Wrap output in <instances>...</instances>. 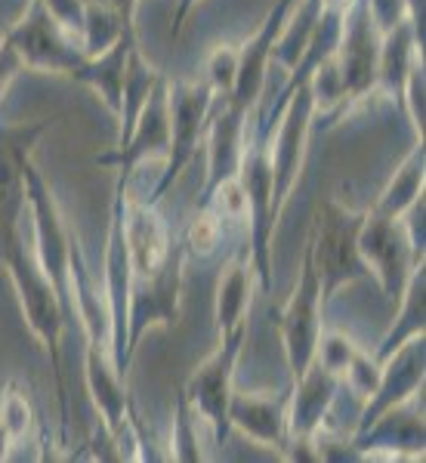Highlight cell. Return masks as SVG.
<instances>
[{"label": "cell", "mask_w": 426, "mask_h": 463, "mask_svg": "<svg viewBox=\"0 0 426 463\" xmlns=\"http://www.w3.org/2000/svg\"><path fill=\"white\" fill-rule=\"evenodd\" d=\"M364 213L343 207L340 201H325L318 222L312 229V266L321 281V303H331L337 290L355 285L368 275L362 253H358V229Z\"/></svg>", "instance_id": "6da1fadb"}, {"label": "cell", "mask_w": 426, "mask_h": 463, "mask_svg": "<svg viewBox=\"0 0 426 463\" xmlns=\"http://www.w3.org/2000/svg\"><path fill=\"white\" fill-rule=\"evenodd\" d=\"M248 340V325H238L232 331L220 334V346L207 355L195 374L189 377L183 390V399L195 420L211 430L213 442H226L229 439V399H232V377H235V364L241 358V346Z\"/></svg>", "instance_id": "7a4b0ae2"}, {"label": "cell", "mask_w": 426, "mask_h": 463, "mask_svg": "<svg viewBox=\"0 0 426 463\" xmlns=\"http://www.w3.org/2000/svg\"><path fill=\"white\" fill-rule=\"evenodd\" d=\"M358 253H362L368 272L377 275L390 303L402 300V290L411 281L414 269L423 263V250L417 248L405 216L390 220V216L371 211L364 213V222L358 229Z\"/></svg>", "instance_id": "3957f363"}, {"label": "cell", "mask_w": 426, "mask_h": 463, "mask_svg": "<svg viewBox=\"0 0 426 463\" xmlns=\"http://www.w3.org/2000/svg\"><path fill=\"white\" fill-rule=\"evenodd\" d=\"M321 281L318 272L312 266V235L309 244H306V257H303V275L297 281L290 300L281 306L279 316H275V325H279L281 343H284V355H288V368L294 380H300L309 364L316 362V346L321 337Z\"/></svg>", "instance_id": "277c9868"}, {"label": "cell", "mask_w": 426, "mask_h": 463, "mask_svg": "<svg viewBox=\"0 0 426 463\" xmlns=\"http://www.w3.org/2000/svg\"><path fill=\"white\" fill-rule=\"evenodd\" d=\"M185 250H170L152 279H133L130 306H127V358L137 353L139 340L152 327H174L179 321V294H183Z\"/></svg>", "instance_id": "5b68a950"}, {"label": "cell", "mask_w": 426, "mask_h": 463, "mask_svg": "<svg viewBox=\"0 0 426 463\" xmlns=\"http://www.w3.org/2000/svg\"><path fill=\"white\" fill-rule=\"evenodd\" d=\"M303 78L297 80V93L288 99V111L281 118V127L275 133V146H269V158H272V179H275V213L281 216V207L294 189L297 176L303 170L306 143H309V124L316 118V99H312L309 87V62L297 65Z\"/></svg>", "instance_id": "8992f818"}, {"label": "cell", "mask_w": 426, "mask_h": 463, "mask_svg": "<svg viewBox=\"0 0 426 463\" xmlns=\"http://www.w3.org/2000/svg\"><path fill=\"white\" fill-rule=\"evenodd\" d=\"M380 41H383V34L374 25L368 4L364 0H349L346 10H343L337 50H334L343 99H362L377 84Z\"/></svg>", "instance_id": "52a82bcc"}, {"label": "cell", "mask_w": 426, "mask_h": 463, "mask_svg": "<svg viewBox=\"0 0 426 463\" xmlns=\"http://www.w3.org/2000/svg\"><path fill=\"white\" fill-rule=\"evenodd\" d=\"M10 50L19 56L22 65L37 71H56V74H78L80 65L87 62L84 50L74 47V41L62 32V25L50 16V10L34 0L32 13L6 34Z\"/></svg>", "instance_id": "ba28073f"}, {"label": "cell", "mask_w": 426, "mask_h": 463, "mask_svg": "<svg viewBox=\"0 0 426 463\" xmlns=\"http://www.w3.org/2000/svg\"><path fill=\"white\" fill-rule=\"evenodd\" d=\"M213 90L207 84H174L167 87L170 102V155H167V174L164 185H170L179 176V170L192 161L198 148V139L204 133L207 111L213 106Z\"/></svg>", "instance_id": "9c48e42d"}, {"label": "cell", "mask_w": 426, "mask_h": 463, "mask_svg": "<svg viewBox=\"0 0 426 463\" xmlns=\"http://www.w3.org/2000/svg\"><path fill=\"white\" fill-rule=\"evenodd\" d=\"M423 386V337L408 340L405 346H399L395 353L380 362V383L368 402H364V414L358 423V432L380 420L383 414H390L393 408L405 405L417 395Z\"/></svg>", "instance_id": "30bf717a"}, {"label": "cell", "mask_w": 426, "mask_h": 463, "mask_svg": "<svg viewBox=\"0 0 426 463\" xmlns=\"http://www.w3.org/2000/svg\"><path fill=\"white\" fill-rule=\"evenodd\" d=\"M288 411H290V390L275 395L232 390L229 427L244 432L251 442L284 454V448H288Z\"/></svg>", "instance_id": "8fae6325"}, {"label": "cell", "mask_w": 426, "mask_h": 463, "mask_svg": "<svg viewBox=\"0 0 426 463\" xmlns=\"http://www.w3.org/2000/svg\"><path fill=\"white\" fill-rule=\"evenodd\" d=\"M297 0H279V6L272 10V16L263 22L257 34L238 50V74H235V90L229 96V106L235 115H248V109L257 102L260 90H263V78H266V69H269V59H272V50H275V41H279L284 22L290 16V6Z\"/></svg>", "instance_id": "7c38bea8"}, {"label": "cell", "mask_w": 426, "mask_h": 463, "mask_svg": "<svg viewBox=\"0 0 426 463\" xmlns=\"http://www.w3.org/2000/svg\"><path fill=\"white\" fill-rule=\"evenodd\" d=\"M158 155H170V102L164 80H158V87L152 90L146 109L139 111L137 124H133L130 137L124 139L115 155H106L102 164H118L121 174L127 176L137 164L146 158H158Z\"/></svg>", "instance_id": "4fadbf2b"}, {"label": "cell", "mask_w": 426, "mask_h": 463, "mask_svg": "<svg viewBox=\"0 0 426 463\" xmlns=\"http://www.w3.org/2000/svg\"><path fill=\"white\" fill-rule=\"evenodd\" d=\"M124 241L130 253L133 279H152L174 250L161 216L155 213L152 204H139V201H127L124 207Z\"/></svg>", "instance_id": "5bb4252c"}, {"label": "cell", "mask_w": 426, "mask_h": 463, "mask_svg": "<svg viewBox=\"0 0 426 463\" xmlns=\"http://www.w3.org/2000/svg\"><path fill=\"white\" fill-rule=\"evenodd\" d=\"M337 386H340V380L316 362L309 364V371H306L300 380H294L290 411H288V445L303 442V439H309L318 427H325Z\"/></svg>", "instance_id": "9a60e30c"}, {"label": "cell", "mask_w": 426, "mask_h": 463, "mask_svg": "<svg viewBox=\"0 0 426 463\" xmlns=\"http://www.w3.org/2000/svg\"><path fill=\"white\" fill-rule=\"evenodd\" d=\"M251 288H253V266L251 257L232 260L216 285V331H232L238 325H248L251 312Z\"/></svg>", "instance_id": "2e32d148"}, {"label": "cell", "mask_w": 426, "mask_h": 463, "mask_svg": "<svg viewBox=\"0 0 426 463\" xmlns=\"http://www.w3.org/2000/svg\"><path fill=\"white\" fill-rule=\"evenodd\" d=\"M426 275H423V263L414 269L411 281L402 290V300H399V318L393 321L390 334L380 343V349L374 353L377 362H386L395 349L405 346L408 340L423 337V318H426Z\"/></svg>", "instance_id": "e0dca14e"}, {"label": "cell", "mask_w": 426, "mask_h": 463, "mask_svg": "<svg viewBox=\"0 0 426 463\" xmlns=\"http://www.w3.org/2000/svg\"><path fill=\"white\" fill-rule=\"evenodd\" d=\"M421 198H423V146H417L414 152L402 161L399 174L390 179V185H386L383 195L377 198L371 213L402 220Z\"/></svg>", "instance_id": "ac0fdd59"}, {"label": "cell", "mask_w": 426, "mask_h": 463, "mask_svg": "<svg viewBox=\"0 0 426 463\" xmlns=\"http://www.w3.org/2000/svg\"><path fill=\"white\" fill-rule=\"evenodd\" d=\"M195 414L185 405L183 392H179V402H176V420H174V436H170V458L174 460H183V463H192V460H201L198 448V432H195Z\"/></svg>", "instance_id": "d6986e66"}, {"label": "cell", "mask_w": 426, "mask_h": 463, "mask_svg": "<svg viewBox=\"0 0 426 463\" xmlns=\"http://www.w3.org/2000/svg\"><path fill=\"white\" fill-rule=\"evenodd\" d=\"M235 74H238V50L235 47H216L213 56L207 59V87L216 96H232L235 90Z\"/></svg>", "instance_id": "ffe728a7"}, {"label": "cell", "mask_w": 426, "mask_h": 463, "mask_svg": "<svg viewBox=\"0 0 426 463\" xmlns=\"http://www.w3.org/2000/svg\"><path fill=\"white\" fill-rule=\"evenodd\" d=\"M43 6L50 10L62 32L71 37V41L84 43V28H87V0H41ZM84 50V47H80Z\"/></svg>", "instance_id": "44dd1931"}, {"label": "cell", "mask_w": 426, "mask_h": 463, "mask_svg": "<svg viewBox=\"0 0 426 463\" xmlns=\"http://www.w3.org/2000/svg\"><path fill=\"white\" fill-rule=\"evenodd\" d=\"M0 423L10 430L13 439H22L32 430V408H28L25 395H19L16 390H10L0 402Z\"/></svg>", "instance_id": "7402d4cb"}, {"label": "cell", "mask_w": 426, "mask_h": 463, "mask_svg": "<svg viewBox=\"0 0 426 463\" xmlns=\"http://www.w3.org/2000/svg\"><path fill=\"white\" fill-rule=\"evenodd\" d=\"M220 241V222H216L213 213H201L189 229V248L201 250V253H211Z\"/></svg>", "instance_id": "603a6c76"}, {"label": "cell", "mask_w": 426, "mask_h": 463, "mask_svg": "<svg viewBox=\"0 0 426 463\" xmlns=\"http://www.w3.org/2000/svg\"><path fill=\"white\" fill-rule=\"evenodd\" d=\"M87 4L106 6V10H111L118 19L124 22L127 32H133V10H137V0H87Z\"/></svg>", "instance_id": "cb8c5ba5"}, {"label": "cell", "mask_w": 426, "mask_h": 463, "mask_svg": "<svg viewBox=\"0 0 426 463\" xmlns=\"http://www.w3.org/2000/svg\"><path fill=\"white\" fill-rule=\"evenodd\" d=\"M198 0H179V6H176V16H174V37L183 32V22H185V16H189V10L195 6Z\"/></svg>", "instance_id": "d4e9b609"}, {"label": "cell", "mask_w": 426, "mask_h": 463, "mask_svg": "<svg viewBox=\"0 0 426 463\" xmlns=\"http://www.w3.org/2000/svg\"><path fill=\"white\" fill-rule=\"evenodd\" d=\"M10 445H13V436H10V430L0 423V460H6L10 458Z\"/></svg>", "instance_id": "484cf974"}, {"label": "cell", "mask_w": 426, "mask_h": 463, "mask_svg": "<svg viewBox=\"0 0 426 463\" xmlns=\"http://www.w3.org/2000/svg\"><path fill=\"white\" fill-rule=\"evenodd\" d=\"M349 0H321V6H331V10H346Z\"/></svg>", "instance_id": "4316f807"}]
</instances>
